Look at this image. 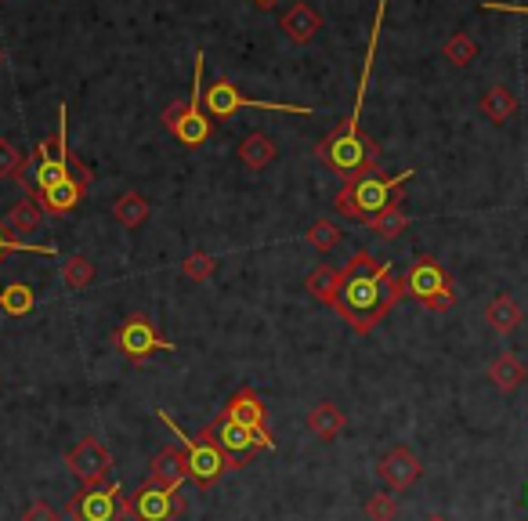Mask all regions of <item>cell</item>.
Masks as SVG:
<instances>
[{
    "instance_id": "836d02e7",
    "label": "cell",
    "mask_w": 528,
    "mask_h": 521,
    "mask_svg": "<svg viewBox=\"0 0 528 521\" xmlns=\"http://www.w3.org/2000/svg\"><path fill=\"white\" fill-rule=\"evenodd\" d=\"M181 272L189 275V279H196V283H203V279H210V275L217 272V261L210 254H192V257H185Z\"/></svg>"
},
{
    "instance_id": "30bf717a",
    "label": "cell",
    "mask_w": 528,
    "mask_h": 521,
    "mask_svg": "<svg viewBox=\"0 0 528 521\" xmlns=\"http://www.w3.org/2000/svg\"><path fill=\"white\" fill-rule=\"evenodd\" d=\"M113 344L127 362H145L156 351H174V344L156 330L149 315H127L113 333Z\"/></svg>"
},
{
    "instance_id": "d6986e66",
    "label": "cell",
    "mask_w": 528,
    "mask_h": 521,
    "mask_svg": "<svg viewBox=\"0 0 528 521\" xmlns=\"http://www.w3.org/2000/svg\"><path fill=\"white\" fill-rule=\"evenodd\" d=\"M489 380H492V388L518 391L528 380V366L514 355V351H503V355H496V359L489 362Z\"/></svg>"
},
{
    "instance_id": "ba28073f",
    "label": "cell",
    "mask_w": 528,
    "mask_h": 521,
    "mask_svg": "<svg viewBox=\"0 0 528 521\" xmlns=\"http://www.w3.org/2000/svg\"><path fill=\"white\" fill-rule=\"evenodd\" d=\"M66 116H69V109L66 105H58V134H48L44 142L37 145V152H33V189H29V196L33 192H44V189H51V185H58V181H66V178H73L69 174V138H66Z\"/></svg>"
},
{
    "instance_id": "277c9868",
    "label": "cell",
    "mask_w": 528,
    "mask_h": 521,
    "mask_svg": "<svg viewBox=\"0 0 528 521\" xmlns=\"http://www.w3.org/2000/svg\"><path fill=\"white\" fill-rule=\"evenodd\" d=\"M163 127H167L181 145H189V149H199L203 142H210L214 120L203 116V51L196 55V76H192L189 102H170L167 109H163Z\"/></svg>"
},
{
    "instance_id": "ab89813d",
    "label": "cell",
    "mask_w": 528,
    "mask_h": 521,
    "mask_svg": "<svg viewBox=\"0 0 528 521\" xmlns=\"http://www.w3.org/2000/svg\"><path fill=\"white\" fill-rule=\"evenodd\" d=\"M0 66H4V48H0Z\"/></svg>"
},
{
    "instance_id": "ac0fdd59",
    "label": "cell",
    "mask_w": 528,
    "mask_h": 521,
    "mask_svg": "<svg viewBox=\"0 0 528 521\" xmlns=\"http://www.w3.org/2000/svg\"><path fill=\"white\" fill-rule=\"evenodd\" d=\"M80 196H84V185H80L76 178L58 181V185H51V189H44V192H33V199L40 203V210H44V214H55V218L73 214L76 203H80Z\"/></svg>"
},
{
    "instance_id": "f35d334b",
    "label": "cell",
    "mask_w": 528,
    "mask_h": 521,
    "mask_svg": "<svg viewBox=\"0 0 528 521\" xmlns=\"http://www.w3.org/2000/svg\"><path fill=\"white\" fill-rule=\"evenodd\" d=\"M427 521H449V518H442V514H431V518H427Z\"/></svg>"
},
{
    "instance_id": "5bb4252c",
    "label": "cell",
    "mask_w": 528,
    "mask_h": 521,
    "mask_svg": "<svg viewBox=\"0 0 528 521\" xmlns=\"http://www.w3.org/2000/svg\"><path fill=\"white\" fill-rule=\"evenodd\" d=\"M203 431H207V435L217 442V449L225 453L228 467H246L264 449L261 438H257L254 431L239 427V424H221V420H214V424H207Z\"/></svg>"
},
{
    "instance_id": "9a60e30c",
    "label": "cell",
    "mask_w": 528,
    "mask_h": 521,
    "mask_svg": "<svg viewBox=\"0 0 528 521\" xmlns=\"http://www.w3.org/2000/svg\"><path fill=\"white\" fill-rule=\"evenodd\" d=\"M377 474L384 478L387 489H395V493H406V489H413V485L420 482L424 464H420V456H416L409 446H395V449H387V453L380 456Z\"/></svg>"
},
{
    "instance_id": "4fadbf2b",
    "label": "cell",
    "mask_w": 528,
    "mask_h": 521,
    "mask_svg": "<svg viewBox=\"0 0 528 521\" xmlns=\"http://www.w3.org/2000/svg\"><path fill=\"white\" fill-rule=\"evenodd\" d=\"M185 514V500L178 489L142 482L138 493L131 496V518L134 521H178Z\"/></svg>"
},
{
    "instance_id": "1f68e13d",
    "label": "cell",
    "mask_w": 528,
    "mask_h": 521,
    "mask_svg": "<svg viewBox=\"0 0 528 521\" xmlns=\"http://www.w3.org/2000/svg\"><path fill=\"white\" fill-rule=\"evenodd\" d=\"M8 254H48V257H55L58 247H33V243H22V239L11 236L8 225L0 221V265H4V257Z\"/></svg>"
},
{
    "instance_id": "f1b7e54d",
    "label": "cell",
    "mask_w": 528,
    "mask_h": 521,
    "mask_svg": "<svg viewBox=\"0 0 528 521\" xmlns=\"http://www.w3.org/2000/svg\"><path fill=\"white\" fill-rule=\"evenodd\" d=\"M62 279H66L69 290H87L95 283V261H87L84 254H69L66 265H62Z\"/></svg>"
},
{
    "instance_id": "7a4b0ae2",
    "label": "cell",
    "mask_w": 528,
    "mask_h": 521,
    "mask_svg": "<svg viewBox=\"0 0 528 521\" xmlns=\"http://www.w3.org/2000/svg\"><path fill=\"white\" fill-rule=\"evenodd\" d=\"M384 15H387V0H377V19H373V29H369V48H366V62H362L359 95H355V105H351V116L337 131H330L315 145V160L326 163L344 185L359 181L369 171H377L380 163V145L362 131V102H366L369 76H373V66H377V44H380V29H384Z\"/></svg>"
},
{
    "instance_id": "9c48e42d",
    "label": "cell",
    "mask_w": 528,
    "mask_h": 521,
    "mask_svg": "<svg viewBox=\"0 0 528 521\" xmlns=\"http://www.w3.org/2000/svg\"><path fill=\"white\" fill-rule=\"evenodd\" d=\"M239 109H272V113L290 116H312V105H293V102H261V98H246L232 80H214L207 87V116L210 120H228Z\"/></svg>"
},
{
    "instance_id": "83f0119b",
    "label": "cell",
    "mask_w": 528,
    "mask_h": 521,
    "mask_svg": "<svg viewBox=\"0 0 528 521\" xmlns=\"http://www.w3.org/2000/svg\"><path fill=\"white\" fill-rule=\"evenodd\" d=\"M33 304H37V297H33V290H29L26 283H11L0 290V308L11 315V319H22V315L33 312Z\"/></svg>"
},
{
    "instance_id": "6da1fadb",
    "label": "cell",
    "mask_w": 528,
    "mask_h": 521,
    "mask_svg": "<svg viewBox=\"0 0 528 521\" xmlns=\"http://www.w3.org/2000/svg\"><path fill=\"white\" fill-rule=\"evenodd\" d=\"M406 297V275H398L391 261H377L369 250H359L348 265L340 268V290L333 301V312L366 337L380 326L391 308Z\"/></svg>"
},
{
    "instance_id": "e575fe53",
    "label": "cell",
    "mask_w": 528,
    "mask_h": 521,
    "mask_svg": "<svg viewBox=\"0 0 528 521\" xmlns=\"http://www.w3.org/2000/svg\"><path fill=\"white\" fill-rule=\"evenodd\" d=\"M22 156H19V149L11 145V138H0V178H19V171H22Z\"/></svg>"
},
{
    "instance_id": "484cf974",
    "label": "cell",
    "mask_w": 528,
    "mask_h": 521,
    "mask_svg": "<svg viewBox=\"0 0 528 521\" xmlns=\"http://www.w3.org/2000/svg\"><path fill=\"white\" fill-rule=\"evenodd\" d=\"M113 218L120 221L123 228L145 225V218H149V199H145L142 192H123L113 203Z\"/></svg>"
},
{
    "instance_id": "8992f818",
    "label": "cell",
    "mask_w": 528,
    "mask_h": 521,
    "mask_svg": "<svg viewBox=\"0 0 528 521\" xmlns=\"http://www.w3.org/2000/svg\"><path fill=\"white\" fill-rule=\"evenodd\" d=\"M406 297L420 301L427 312H449L456 304L453 275L445 272L442 261H434V257H416L406 272Z\"/></svg>"
},
{
    "instance_id": "7402d4cb",
    "label": "cell",
    "mask_w": 528,
    "mask_h": 521,
    "mask_svg": "<svg viewBox=\"0 0 528 521\" xmlns=\"http://www.w3.org/2000/svg\"><path fill=\"white\" fill-rule=\"evenodd\" d=\"M485 319H489V326L496 333H514L521 326V304L514 301L510 294H500V297H492L489 308H485Z\"/></svg>"
},
{
    "instance_id": "d590c367",
    "label": "cell",
    "mask_w": 528,
    "mask_h": 521,
    "mask_svg": "<svg viewBox=\"0 0 528 521\" xmlns=\"http://www.w3.org/2000/svg\"><path fill=\"white\" fill-rule=\"evenodd\" d=\"M22 521H58V511L51 507V503H44V500H33L22 511Z\"/></svg>"
},
{
    "instance_id": "7c38bea8",
    "label": "cell",
    "mask_w": 528,
    "mask_h": 521,
    "mask_svg": "<svg viewBox=\"0 0 528 521\" xmlns=\"http://www.w3.org/2000/svg\"><path fill=\"white\" fill-rule=\"evenodd\" d=\"M66 467L80 478V485H102L109 482V471H113V453L102 438L87 435L66 453Z\"/></svg>"
},
{
    "instance_id": "74e56055",
    "label": "cell",
    "mask_w": 528,
    "mask_h": 521,
    "mask_svg": "<svg viewBox=\"0 0 528 521\" xmlns=\"http://www.w3.org/2000/svg\"><path fill=\"white\" fill-rule=\"evenodd\" d=\"M257 8H275V4H279V0H254Z\"/></svg>"
},
{
    "instance_id": "4dcf8cb0",
    "label": "cell",
    "mask_w": 528,
    "mask_h": 521,
    "mask_svg": "<svg viewBox=\"0 0 528 521\" xmlns=\"http://www.w3.org/2000/svg\"><path fill=\"white\" fill-rule=\"evenodd\" d=\"M340 236H344V232H340L337 221H330V218H319L308 225V243H312L319 254H330V250L340 243Z\"/></svg>"
},
{
    "instance_id": "5b68a950",
    "label": "cell",
    "mask_w": 528,
    "mask_h": 521,
    "mask_svg": "<svg viewBox=\"0 0 528 521\" xmlns=\"http://www.w3.org/2000/svg\"><path fill=\"white\" fill-rule=\"evenodd\" d=\"M156 417L163 420V424L170 427V435L178 438V446L185 449V460H189V478L199 485V489H210V485L221 478V474L228 471V460H225V453L217 449V442L207 435V431H199L203 438H196V435H185L178 424H174V417H170L167 409H160Z\"/></svg>"
},
{
    "instance_id": "e0dca14e",
    "label": "cell",
    "mask_w": 528,
    "mask_h": 521,
    "mask_svg": "<svg viewBox=\"0 0 528 521\" xmlns=\"http://www.w3.org/2000/svg\"><path fill=\"white\" fill-rule=\"evenodd\" d=\"M279 26H283V33H286V40H290V44H312L326 22H322L319 11L308 8V4H293L283 19H279Z\"/></svg>"
},
{
    "instance_id": "8fae6325",
    "label": "cell",
    "mask_w": 528,
    "mask_h": 521,
    "mask_svg": "<svg viewBox=\"0 0 528 521\" xmlns=\"http://www.w3.org/2000/svg\"><path fill=\"white\" fill-rule=\"evenodd\" d=\"M214 420H221V424H239L246 427V431H254L257 438L264 442V449H275V438L268 435V409H264L261 395H257L250 384H243V388L236 391V395L228 398L225 409L217 413Z\"/></svg>"
},
{
    "instance_id": "d6a6232c",
    "label": "cell",
    "mask_w": 528,
    "mask_h": 521,
    "mask_svg": "<svg viewBox=\"0 0 528 521\" xmlns=\"http://www.w3.org/2000/svg\"><path fill=\"white\" fill-rule=\"evenodd\" d=\"M362 511H366L369 521H395L398 518V503H395V496L391 493H373Z\"/></svg>"
},
{
    "instance_id": "f546056e",
    "label": "cell",
    "mask_w": 528,
    "mask_h": 521,
    "mask_svg": "<svg viewBox=\"0 0 528 521\" xmlns=\"http://www.w3.org/2000/svg\"><path fill=\"white\" fill-rule=\"evenodd\" d=\"M442 55L453 62V66H471L474 58H478V40L471 37V33H453V37L445 40Z\"/></svg>"
},
{
    "instance_id": "52a82bcc",
    "label": "cell",
    "mask_w": 528,
    "mask_h": 521,
    "mask_svg": "<svg viewBox=\"0 0 528 521\" xmlns=\"http://www.w3.org/2000/svg\"><path fill=\"white\" fill-rule=\"evenodd\" d=\"M69 521H123L131 518V500L123 496L120 482L80 485V493L66 500Z\"/></svg>"
},
{
    "instance_id": "8d00e7d4",
    "label": "cell",
    "mask_w": 528,
    "mask_h": 521,
    "mask_svg": "<svg viewBox=\"0 0 528 521\" xmlns=\"http://www.w3.org/2000/svg\"><path fill=\"white\" fill-rule=\"evenodd\" d=\"M481 8L485 11H507V15H528V4H503V0H485V4H481Z\"/></svg>"
},
{
    "instance_id": "ffe728a7",
    "label": "cell",
    "mask_w": 528,
    "mask_h": 521,
    "mask_svg": "<svg viewBox=\"0 0 528 521\" xmlns=\"http://www.w3.org/2000/svg\"><path fill=\"white\" fill-rule=\"evenodd\" d=\"M275 142H272V134H264V131H254V134H246L243 142H239V160H243V167H250V171H264L268 163L275 160Z\"/></svg>"
},
{
    "instance_id": "603a6c76",
    "label": "cell",
    "mask_w": 528,
    "mask_h": 521,
    "mask_svg": "<svg viewBox=\"0 0 528 521\" xmlns=\"http://www.w3.org/2000/svg\"><path fill=\"white\" fill-rule=\"evenodd\" d=\"M304 290L315 297L319 304H330L337 301V290H340V268L333 265H319L308 272V279H304Z\"/></svg>"
},
{
    "instance_id": "3957f363",
    "label": "cell",
    "mask_w": 528,
    "mask_h": 521,
    "mask_svg": "<svg viewBox=\"0 0 528 521\" xmlns=\"http://www.w3.org/2000/svg\"><path fill=\"white\" fill-rule=\"evenodd\" d=\"M416 171H402V174H391V178H384L380 171H369L362 174L359 181H351V185H344V189L337 192V199H333V207H337L340 218L348 221H369L377 218L380 210H387L391 203H395V192L406 185L409 178H413Z\"/></svg>"
},
{
    "instance_id": "cb8c5ba5",
    "label": "cell",
    "mask_w": 528,
    "mask_h": 521,
    "mask_svg": "<svg viewBox=\"0 0 528 521\" xmlns=\"http://www.w3.org/2000/svg\"><path fill=\"white\" fill-rule=\"evenodd\" d=\"M481 113L489 116L492 124H507L510 116L518 113V98L510 95L507 87L503 84H496V87H489V91H485V95H481Z\"/></svg>"
},
{
    "instance_id": "44dd1931",
    "label": "cell",
    "mask_w": 528,
    "mask_h": 521,
    "mask_svg": "<svg viewBox=\"0 0 528 521\" xmlns=\"http://www.w3.org/2000/svg\"><path fill=\"white\" fill-rule=\"evenodd\" d=\"M308 431H312L319 442H333V438L344 431V413H340V406H333V402L312 406V413H308Z\"/></svg>"
},
{
    "instance_id": "4316f807",
    "label": "cell",
    "mask_w": 528,
    "mask_h": 521,
    "mask_svg": "<svg viewBox=\"0 0 528 521\" xmlns=\"http://www.w3.org/2000/svg\"><path fill=\"white\" fill-rule=\"evenodd\" d=\"M40 221H44V210H40V203L33 196H26L22 203H15V207L8 210V218H4V225L11 228V232H37Z\"/></svg>"
},
{
    "instance_id": "d4e9b609",
    "label": "cell",
    "mask_w": 528,
    "mask_h": 521,
    "mask_svg": "<svg viewBox=\"0 0 528 521\" xmlns=\"http://www.w3.org/2000/svg\"><path fill=\"white\" fill-rule=\"evenodd\" d=\"M366 225H369V232H377V236L387 239V243H391V239H398L409 228V214L402 210V199H395L391 207L380 210L377 218H369Z\"/></svg>"
},
{
    "instance_id": "2e32d148",
    "label": "cell",
    "mask_w": 528,
    "mask_h": 521,
    "mask_svg": "<svg viewBox=\"0 0 528 521\" xmlns=\"http://www.w3.org/2000/svg\"><path fill=\"white\" fill-rule=\"evenodd\" d=\"M189 478V460H185V449L181 446H167L152 456L149 467V482L163 485V489H181V482Z\"/></svg>"
}]
</instances>
